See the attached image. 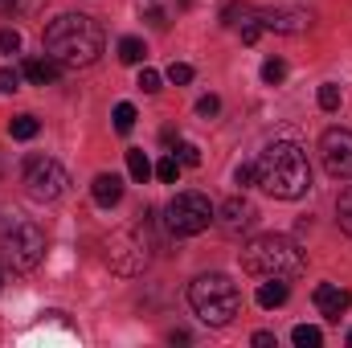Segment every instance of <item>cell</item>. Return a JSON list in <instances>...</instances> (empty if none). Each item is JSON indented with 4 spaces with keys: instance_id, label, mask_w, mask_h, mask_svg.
Here are the masks:
<instances>
[{
    "instance_id": "1",
    "label": "cell",
    "mask_w": 352,
    "mask_h": 348,
    "mask_svg": "<svg viewBox=\"0 0 352 348\" xmlns=\"http://www.w3.org/2000/svg\"><path fill=\"white\" fill-rule=\"evenodd\" d=\"M45 54L62 66V70H82L94 66L102 54V29L87 12H62L58 21H50L45 29Z\"/></svg>"
},
{
    "instance_id": "2",
    "label": "cell",
    "mask_w": 352,
    "mask_h": 348,
    "mask_svg": "<svg viewBox=\"0 0 352 348\" xmlns=\"http://www.w3.org/2000/svg\"><path fill=\"white\" fill-rule=\"evenodd\" d=\"M258 168V184L274 201H299L307 188H311V164H307V152L291 140H274L266 144L263 156L254 160Z\"/></svg>"
},
{
    "instance_id": "3",
    "label": "cell",
    "mask_w": 352,
    "mask_h": 348,
    "mask_svg": "<svg viewBox=\"0 0 352 348\" xmlns=\"http://www.w3.org/2000/svg\"><path fill=\"white\" fill-rule=\"evenodd\" d=\"M303 250L287 234H263L242 250V270L258 279H295L303 274Z\"/></svg>"
},
{
    "instance_id": "4",
    "label": "cell",
    "mask_w": 352,
    "mask_h": 348,
    "mask_svg": "<svg viewBox=\"0 0 352 348\" xmlns=\"http://www.w3.org/2000/svg\"><path fill=\"white\" fill-rule=\"evenodd\" d=\"M188 303H192L197 320L209 324V328H226L242 312V295H238V283L230 274H201V279H192Z\"/></svg>"
},
{
    "instance_id": "5",
    "label": "cell",
    "mask_w": 352,
    "mask_h": 348,
    "mask_svg": "<svg viewBox=\"0 0 352 348\" xmlns=\"http://www.w3.org/2000/svg\"><path fill=\"white\" fill-rule=\"evenodd\" d=\"M140 217H144L140 226L119 230L107 242V262H111L115 274H144V266L152 262V238H148V217L152 213H140Z\"/></svg>"
},
{
    "instance_id": "6",
    "label": "cell",
    "mask_w": 352,
    "mask_h": 348,
    "mask_svg": "<svg viewBox=\"0 0 352 348\" xmlns=\"http://www.w3.org/2000/svg\"><path fill=\"white\" fill-rule=\"evenodd\" d=\"M209 221H213V205L205 193H176L164 209V226L173 238H192V234L209 230Z\"/></svg>"
},
{
    "instance_id": "7",
    "label": "cell",
    "mask_w": 352,
    "mask_h": 348,
    "mask_svg": "<svg viewBox=\"0 0 352 348\" xmlns=\"http://www.w3.org/2000/svg\"><path fill=\"white\" fill-rule=\"evenodd\" d=\"M66 184H70V176L58 160H50V156H29L25 160V193L33 201H58L66 193Z\"/></svg>"
},
{
    "instance_id": "8",
    "label": "cell",
    "mask_w": 352,
    "mask_h": 348,
    "mask_svg": "<svg viewBox=\"0 0 352 348\" xmlns=\"http://www.w3.org/2000/svg\"><path fill=\"white\" fill-rule=\"evenodd\" d=\"M4 259H8L12 270H33L37 262L45 259V234L33 221L12 226V234L4 238Z\"/></svg>"
},
{
    "instance_id": "9",
    "label": "cell",
    "mask_w": 352,
    "mask_h": 348,
    "mask_svg": "<svg viewBox=\"0 0 352 348\" xmlns=\"http://www.w3.org/2000/svg\"><path fill=\"white\" fill-rule=\"evenodd\" d=\"M320 160H324V168L332 176L349 180L352 176V131L349 127H328L320 135Z\"/></svg>"
},
{
    "instance_id": "10",
    "label": "cell",
    "mask_w": 352,
    "mask_h": 348,
    "mask_svg": "<svg viewBox=\"0 0 352 348\" xmlns=\"http://www.w3.org/2000/svg\"><path fill=\"white\" fill-rule=\"evenodd\" d=\"M254 217H258V209H254L246 197H230V201H221V205L213 209V221H221L226 234H246V230L254 226Z\"/></svg>"
},
{
    "instance_id": "11",
    "label": "cell",
    "mask_w": 352,
    "mask_h": 348,
    "mask_svg": "<svg viewBox=\"0 0 352 348\" xmlns=\"http://www.w3.org/2000/svg\"><path fill=\"white\" fill-rule=\"evenodd\" d=\"M258 21H263V33H307L311 29V17L299 8H258Z\"/></svg>"
},
{
    "instance_id": "12",
    "label": "cell",
    "mask_w": 352,
    "mask_h": 348,
    "mask_svg": "<svg viewBox=\"0 0 352 348\" xmlns=\"http://www.w3.org/2000/svg\"><path fill=\"white\" fill-rule=\"evenodd\" d=\"M311 299H316V312H320L324 320H340L352 307V291L336 287V283H320V287L311 291Z\"/></svg>"
},
{
    "instance_id": "13",
    "label": "cell",
    "mask_w": 352,
    "mask_h": 348,
    "mask_svg": "<svg viewBox=\"0 0 352 348\" xmlns=\"http://www.w3.org/2000/svg\"><path fill=\"white\" fill-rule=\"evenodd\" d=\"M90 197L102 205V209H111V205H119L123 201V176L115 173H98L90 180Z\"/></svg>"
},
{
    "instance_id": "14",
    "label": "cell",
    "mask_w": 352,
    "mask_h": 348,
    "mask_svg": "<svg viewBox=\"0 0 352 348\" xmlns=\"http://www.w3.org/2000/svg\"><path fill=\"white\" fill-rule=\"evenodd\" d=\"M21 74L33 83V87H50V83H58V74H62V66L45 54V58H25V66H21Z\"/></svg>"
},
{
    "instance_id": "15",
    "label": "cell",
    "mask_w": 352,
    "mask_h": 348,
    "mask_svg": "<svg viewBox=\"0 0 352 348\" xmlns=\"http://www.w3.org/2000/svg\"><path fill=\"white\" fill-rule=\"evenodd\" d=\"M254 299H258V307H266V312L270 307H283L287 303V279H266Z\"/></svg>"
},
{
    "instance_id": "16",
    "label": "cell",
    "mask_w": 352,
    "mask_h": 348,
    "mask_svg": "<svg viewBox=\"0 0 352 348\" xmlns=\"http://www.w3.org/2000/svg\"><path fill=\"white\" fill-rule=\"evenodd\" d=\"M127 173H131V180H135V184H144V180L156 173V168H152V160H148L140 148H131V152H127Z\"/></svg>"
},
{
    "instance_id": "17",
    "label": "cell",
    "mask_w": 352,
    "mask_h": 348,
    "mask_svg": "<svg viewBox=\"0 0 352 348\" xmlns=\"http://www.w3.org/2000/svg\"><path fill=\"white\" fill-rule=\"evenodd\" d=\"M144 54H148V50H144V41H140V37H123V41H119V62L140 66V62H144Z\"/></svg>"
},
{
    "instance_id": "18",
    "label": "cell",
    "mask_w": 352,
    "mask_h": 348,
    "mask_svg": "<svg viewBox=\"0 0 352 348\" xmlns=\"http://www.w3.org/2000/svg\"><path fill=\"white\" fill-rule=\"evenodd\" d=\"M37 131H41V123H37L33 115H16V119L8 123V135H12V140H33Z\"/></svg>"
},
{
    "instance_id": "19",
    "label": "cell",
    "mask_w": 352,
    "mask_h": 348,
    "mask_svg": "<svg viewBox=\"0 0 352 348\" xmlns=\"http://www.w3.org/2000/svg\"><path fill=\"white\" fill-rule=\"evenodd\" d=\"M291 340H295L299 348H320V345H324V332H320V328H311V324H299V328L291 332Z\"/></svg>"
},
{
    "instance_id": "20",
    "label": "cell",
    "mask_w": 352,
    "mask_h": 348,
    "mask_svg": "<svg viewBox=\"0 0 352 348\" xmlns=\"http://www.w3.org/2000/svg\"><path fill=\"white\" fill-rule=\"evenodd\" d=\"M111 119H115V131H119V135H127V131L135 127V119H140V115H135V107H131V102H119Z\"/></svg>"
},
{
    "instance_id": "21",
    "label": "cell",
    "mask_w": 352,
    "mask_h": 348,
    "mask_svg": "<svg viewBox=\"0 0 352 348\" xmlns=\"http://www.w3.org/2000/svg\"><path fill=\"white\" fill-rule=\"evenodd\" d=\"M336 221H340L344 234H352V184L340 193V201H336Z\"/></svg>"
},
{
    "instance_id": "22",
    "label": "cell",
    "mask_w": 352,
    "mask_h": 348,
    "mask_svg": "<svg viewBox=\"0 0 352 348\" xmlns=\"http://www.w3.org/2000/svg\"><path fill=\"white\" fill-rule=\"evenodd\" d=\"M283 78H287V62H283V58H266V62H263V83L278 87Z\"/></svg>"
},
{
    "instance_id": "23",
    "label": "cell",
    "mask_w": 352,
    "mask_h": 348,
    "mask_svg": "<svg viewBox=\"0 0 352 348\" xmlns=\"http://www.w3.org/2000/svg\"><path fill=\"white\" fill-rule=\"evenodd\" d=\"M316 98H320V111H340V98H344V94H340V87H336V83H324Z\"/></svg>"
},
{
    "instance_id": "24",
    "label": "cell",
    "mask_w": 352,
    "mask_h": 348,
    "mask_svg": "<svg viewBox=\"0 0 352 348\" xmlns=\"http://www.w3.org/2000/svg\"><path fill=\"white\" fill-rule=\"evenodd\" d=\"M173 156L184 164V168H197V164H201V148H197V144H184V140H176V152H173Z\"/></svg>"
},
{
    "instance_id": "25",
    "label": "cell",
    "mask_w": 352,
    "mask_h": 348,
    "mask_svg": "<svg viewBox=\"0 0 352 348\" xmlns=\"http://www.w3.org/2000/svg\"><path fill=\"white\" fill-rule=\"evenodd\" d=\"M250 12H254L250 4H242V0H234V4H226V12H221V25H242V21H246Z\"/></svg>"
},
{
    "instance_id": "26",
    "label": "cell",
    "mask_w": 352,
    "mask_h": 348,
    "mask_svg": "<svg viewBox=\"0 0 352 348\" xmlns=\"http://www.w3.org/2000/svg\"><path fill=\"white\" fill-rule=\"evenodd\" d=\"M180 168H184V164H180V160H176L173 152H168V156H164V160H160V164H156V176H160V180H164V184H173L176 176H180Z\"/></svg>"
},
{
    "instance_id": "27",
    "label": "cell",
    "mask_w": 352,
    "mask_h": 348,
    "mask_svg": "<svg viewBox=\"0 0 352 348\" xmlns=\"http://www.w3.org/2000/svg\"><path fill=\"white\" fill-rule=\"evenodd\" d=\"M21 78H25L21 70H12V66H0V90H4V94H16V90H21Z\"/></svg>"
},
{
    "instance_id": "28",
    "label": "cell",
    "mask_w": 352,
    "mask_h": 348,
    "mask_svg": "<svg viewBox=\"0 0 352 348\" xmlns=\"http://www.w3.org/2000/svg\"><path fill=\"white\" fill-rule=\"evenodd\" d=\"M168 83H173V87H184V83H192V66H184V62H173V66H168Z\"/></svg>"
},
{
    "instance_id": "29",
    "label": "cell",
    "mask_w": 352,
    "mask_h": 348,
    "mask_svg": "<svg viewBox=\"0 0 352 348\" xmlns=\"http://www.w3.org/2000/svg\"><path fill=\"white\" fill-rule=\"evenodd\" d=\"M0 54H21V33L16 29H0Z\"/></svg>"
},
{
    "instance_id": "30",
    "label": "cell",
    "mask_w": 352,
    "mask_h": 348,
    "mask_svg": "<svg viewBox=\"0 0 352 348\" xmlns=\"http://www.w3.org/2000/svg\"><path fill=\"white\" fill-rule=\"evenodd\" d=\"M135 87L144 90V94H156V90H160V74L144 66V70H140V83H135Z\"/></svg>"
},
{
    "instance_id": "31",
    "label": "cell",
    "mask_w": 352,
    "mask_h": 348,
    "mask_svg": "<svg viewBox=\"0 0 352 348\" xmlns=\"http://www.w3.org/2000/svg\"><path fill=\"white\" fill-rule=\"evenodd\" d=\"M217 111H221V98H217V94H205V98L197 102V115H201V119H213Z\"/></svg>"
},
{
    "instance_id": "32",
    "label": "cell",
    "mask_w": 352,
    "mask_h": 348,
    "mask_svg": "<svg viewBox=\"0 0 352 348\" xmlns=\"http://www.w3.org/2000/svg\"><path fill=\"white\" fill-rule=\"evenodd\" d=\"M234 180H238L242 188H250V184H258V168H254V164H238V173H234Z\"/></svg>"
},
{
    "instance_id": "33",
    "label": "cell",
    "mask_w": 352,
    "mask_h": 348,
    "mask_svg": "<svg viewBox=\"0 0 352 348\" xmlns=\"http://www.w3.org/2000/svg\"><path fill=\"white\" fill-rule=\"evenodd\" d=\"M250 340H254L258 348H274V345H278V340H274V332H254Z\"/></svg>"
},
{
    "instance_id": "34",
    "label": "cell",
    "mask_w": 352,
    "mask_h": 348,
    "mask_svg": "<svg viewBox=\"0 0 352 348\" xmlns=\"http://www.w3.org/2000/svg\"><path fill=\"white\" fill-rule=\"evenodd\" d=\"M148 21H152V25H156V29H164V25H168V21H164V12H160V8H152V12H148Z\"/></svg>"
},
{
    "instance_id": "35",
    "label": "cell",
    "mask_w": 352,
    "mask_h": 348,
    "mask_svg": "<svg viewBox=\"0 0 352 348\" xmlns=\"http://www.w3.org/2000/svg\"><path fill=\"white\" fill-rule=\"evenodd\" d=\"M0 287H4V270H0Z\"/></svg>"
},
{
    "instance_id": "36",
    "label": "cell",
    "mask_w": 352,
    "mask_h": 348,
    "mask_svg": "<svg viewBox=\"0 0 352 348\" xmlns=\"http://www.w3.org/2000/svg\"><path fill=\"white\" fill-rule=\"evenodd\" d=\"M349 345H352V332H349Z\"/></svg>"
}]
</instances>
